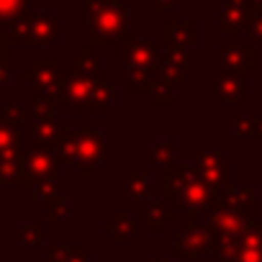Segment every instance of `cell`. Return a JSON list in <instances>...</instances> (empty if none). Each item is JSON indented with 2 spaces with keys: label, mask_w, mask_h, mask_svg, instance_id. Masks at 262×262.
Listing matches in <instances>:
<instances>
[{
  "label": "cell",
  "mask_w": 262,
  "mask_h": 262,
  "mask_svg": "<svg viewBox=\"0 0 262 262\" xmlns=\"http://www.w3.org/2000/svg\"><path fill=\"white\" fill-rule=\"evenodd\" d=\"M82 18L85 21L95 18V39L105 41L126 26V6L123 3H95V0H85Z\"/></svg>",
  "instance_id": "6da1fadb"
},
{
  "label": "cell",
  "mask_w": 262,
  "mask_h": 262,
  "mask_svg": "<svg viewBox=\"0 0 262 262\" xmlns=\"http://www.w3.org/2000/svg\"><path fill=\"white\" fill-rule=\"evenodd\" d=\"M242 26H244V11L229 3L226 13H224V29L226 31H242Z\"/></svg>",
  "instance_id": "7a4b0ae2"
},
{
  "label": "cell",
  "mask_w": 262,
  "mask_h": 262,
  "mask_svg": "<svg viewBox=\"0 0 262 262\" xmlns=\"http://www.w3.org/2000/svg\"><path fill=\"white\" fill-rule=\"evenodd\" d=\"M36 34L41 41H49L57 34V18L54 16H39L36 18Z\"/></svg>",
  "instance_id": "3957f363"
},
{
  "label": "cell",
  "mask_w": 262,
  "mask_h": 262,
  "mask_svg": "<svg viewBox=\"0 0 262 262\" xmlns=\"http://www.w3.org/2000/svg\"><path fill=\"white\" fill-rule=\"evenodd\" d=\"M29 0H0V18H11L26 8Z\"/></svg>",
  "instance_id": "277c9868"
},
{
  "label": "cell",
  "mask_w": 262,
  "mask_h": 262,
  "mask_svg": "<svg viewBox=\"0 0 262 262\" xmlns=\"http://www.w3.org/2000/svg\"><path fill=\"white\" fill-rule=\"evenodd\" d=\"M231 6L242 11H262V0H231Z\"/></svg>",
  "instance_id": "5b68a950"
},
{
  "label": "cell",
  "mask_w": 262,
  "mask_h": 262,
  "mask_svg": "<svg viewBox=\"0 0 262 262\" xmlns=\"http://www.w3.org/2000/svg\"><path fill=\"white\" fill-rule=\"evenodd\" d=\"M178 0H152V6H155V11H165V8H170V6H175Z\"/></svg>",
  "instance_id": "8992f818"
},
{
  "label": "cell",
  "mask_w": 262,
  "mask_h": 262,
  "mask_svg": "<svg viewBox=\"0 0 262 262\" xmlns=\"http://www.w3.org/2000/svg\"><path fill=\"white\" fill-rule=\"evenodd\" d=\"M254 34H257V39H262V21L259 18L254 21Z\"/></svg>",
  "instance_id": "52a82bcc"
}]
</instances>
